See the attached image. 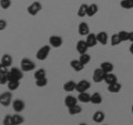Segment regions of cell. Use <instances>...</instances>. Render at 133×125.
Wrapping results in <instances>:
<instances>
[{"mask_svg":"<svg viewBox=\"0 0 133 125\" xmlns=\"http://www.w3.org/2000/svg\"><path fill=\"white\" fill-rule=\"evenodd\" d=\"M79 125H87L85 123H81V124H79Z\"/></svg>","mask_w":133,"mask_h":125,"instance_id":"obj_41","label":"cell"},{"mask_svg":"<svg viewBox=\"0 0 133 125\" xmlns=\"http://www.w3.org/2000/svg\"><path fill=\"white\" fill-rule=\"evenodd\" d=\"M118 34L120 37V39H121V41H128L129 38H130V32H127V31H120Z\"/></svg>","mask_w":133,"mask_h":125,"instance_id":"obj_34","label":"cell"},{"mask_svg":"<svg viewBox=\"0 0 133 125\" xmlns=\"http://www.w3.org/2000/svg\"><path fill=\"white\" fill-rule=\"evenodd\" d=\"M24 106H26V104L22 100H15L14 102H12V107H14V110L17 112V113H20V112H22L24 110Z\"/></svg>","mask_w":133,"mask_h":125,"instance_id":"obj_10","label":"cell"},{"mask_svg":"<svg viewBox=\"0 0 133 125\" xmlns=\"http://www.w3.org/2000/svg\"><path fill=\"white\" fill-rule=\"evenodd\" d=\"M19 85H20L19 81H9L8 82V89L10 91H16L19 87Z\"/></svg>","mask_w":133,"mask_h":125,"instance_id":"obj_30","label":"cell"},{"mask_svg":"<svg viewBox=\"0 0 133 125\" xmlns=\"http://www.w3.org/2000/svg\"><path fill=\"white\" fill-rule=\"evenodd\" d=\"M8 73H9V71L7 70V68H2L1 66V70H0V84L1 85H3V84H6V83L9 82Z\"/></svg>","mask_w":133,"mask_h":125,"instance_id":"obj_11","label":"cell"},{"mask_svg":"<svg viewBox=\"0 0 133 125\" xmlns=\"http://www.w3.org/2000/svg\"><path fill=\"white\" fill-rule=\"evenodd\" d=\"M98 6L95 5V3H92V5H90L88 7V11H87V16L88 17H93L95 13L98 12Z\"/></svg>","mask_w":133,"mask_h":125,"instance_id":"obj_24","label":"cell"},{"mask_svg":"<svg viewBox=\"0 0 133 125\" xmlns=\"http://www.w3.org/2000/svg\"><path fill=\"white\" fill-rule=\"evenodd\" d=\"M104 82L107 83L108 85L113 84V83L118 82V78H116L115 74H113L112 72H111V73H107V75H105V78H104Z\"/></svg>","mask_w":133,"mask_h":125,"instance_id":"obj_19","label":"cell"},{"mask_svg":"<svg viewBox=\"0 0 133 125\" xmlns=\"http://www.w3.org/2000/svg\"><path fill=\"white\" fill-rule=\"evenodd\" d=\"M121 42H122V41H121V39H120V37H119L118 33L112 34V37H111V44L112 45H118L119 43H121Z\"/></svg>","mask_w":133,"mask_h":125,"instance_id":"obj_31","label":"cell"},{"mask_svg":"<svg viewBox=\"0 0 133 125\" xmlns=\"http://www.w3.org/2000/svg\"><path fill=\"white\" fill-rule=\"evenodd\" d=\"M81 61V63H83V64H88L89 62H90V60H91V57L89 55V54H87V53H84V54H81L80 55V59H79Z\"/></svg>","mask_w":133,"mask_h":125,"instance_id":"obj_33","label":"cell"},{"mask_svg":"<svg viewBox=\"0 0 133 125\" xmlns=\"http://www.w3.org/2000/svg\"><path fill=\"white\" fill-rule=\"evenodd\" d=\"M78 30H79V34L80 36H88L90 33V28L87 22H81L79 24Z\"/></svg>","mask_w":133,"mask_h":125,"instance_id":"obj_12","label":"cell"},{"mask_svg":"<svg viewBox=\"0 0 133 125\" xmlns=\"http://www.w3.org/2000/svg\"><path fill=\"white\" fill-rule=\"evenodd\" d=\"M88 49H89V45H88V43H87V41H84V40L78 41V43H77V51L80 53V54H84V53H87Z\"/></svg>","mask_w":133,"mask_h":125,"instance_id":"obj_9","label":"cell"},{"mask_svg":"<svg viewBox=\"0 0 133 125\" xmlns=\"http://www.w3.org/2000/svg\"><path fill=\"white\" fill-rule=\"evenodd\" d=\"M90 82L87 81V80H81L79 83H77V89L76 91H78L79 93H82V92H87V90L90 89Z\"/></svg>","mask_w":133,"mask_h":125,"instance_id":"obj_7","label":"cell"},{"mask_svg":"<svg viewBox=\"0 0 133 125\" xmlns=\"http://www.w3.org/2000/svg\"><path fill=\"white\" fill-rule=\"evenodd\" d=\"M100 68H101V69L104 71V72H107V73H111L112 71H113L114 66H113V64H112L111 62L105 61V62H102L101 65H100Z\"/></svg>","mask_w":133,"mask_h":125,"instance_id":"obj_21","label":"cell"},{"mask_svg":"<svg viewBox=\"0 0 133 125\" xmlns=\"http://www.w3.org/2000/svg\"><path fill=\"white\" fill-rule=\"evenodd\" d=\"M8 77H9V81H20L23 78L22 70L19 68H12L9 70Z\"/></svg>","mask_w":133,"mask_h":125,"instance_id":"obj_1","label":"cell"},{"mask_svg":"<svg viewBox=\"0 0 133 125\" xmlns=\"http://www.w3.org/2000/svg\"><path fill=\"white\" fill-rule=\"evenodd\" d=\"M121 87L122 86L119 82H115L113 84L108 85V90H109V92H111V93H119L120 91H121Z\"/></svg>","mask_w":133,"mask_h":125,"instance_id":"obj_22","label":"cell"},{"mask_svg":"<svg viewBox=\"0 0 133 125\" xmlns=\"http://www.w3.org/2000/svg\"><path fill=\"white\" fill-rule=\"evenodd\" d=\"M77 102H78V98H74L72 95H68V96H65V99H64V104L68 109L73 105H77Z\"/></svg>","mask_w":133,"mask_h":125,"instance_id":"obj_15","label":"cell"},{"mask_svg":"<svg viewBox=\"0 0 133 125\" xmlns=\"http://www.w3.org/2000/svg\"><path fill=\"white\" fill-rule=\"evenodd\" d=\"M20 66H21V70L23 72H28V71H32L36 68V64L30 60V59H22L20 62Z\"/></svg>","mask_w":133,"mask_h":125,"instance_id":"obj_2","label":"cell"},{"mask_svg":"<svg viewBox=\"0 0 133 125\" xmlns=\"http://www.w3.org/2000/svg\"><path fill=\"white\" fill-rule=\"evenodd\" d=\"M82 112V107L80 105H73L71 107H69V114L70 115H77V114H80Z\"/></svg>","mask_w":133,"mask_h":125,"instance_id":"obj_26","label":"cell"},{"mask_svg":"<svg viewBox=\"0 0 133 125\" xmlns=\"http://www.w3.org/2000/svg\"><path fill=\"white\" fill-rule=\"evenodd\" d=\"M43 78H47V73H45L44 69H39V70H37L35 72V79H36V80L43 79Z\"/></svg>","mask_w":133,"mask_h":125,"instance_id":"obj_28","label":"cell"},{"mask_svg":"<svg viewBox=\"0 0 133 125\" xmlns=\"http://www.w3.org/2000/svg\"><path fill=\"white\" fill-rule=\"evenodd\" d=\"M130 52L132 53V54H133V43L130 45Z\"/></svg>","mask_w":133,"mask_h":125,"instance_id":"obj_40","label":"cell"},{"mask_svg":"<svg viewBox=\"0 0 133 125\" xmlns=\"http://www.w3.org/2000/svg\"><path fill=\"white\" fill-rule=\"evenodd\" d=\"M6 27H7V22L3 19H1V20H0V30H3V29H6Z\"/></svg>","mask_w":133,"mask_h":125,"instance_id":"obj_38","label":"cell"},{"mask_svg":"<svg viewBox=\"0 0 133 125\" xmlns=\"http://www.w3.org/2000/svg\"><path fill=\"white\" fill-rule=\"evenodd\" d=\"M50 53V47L49 45H43L42 48H40L37 52V59L40 60V61H43L48 58Z\"/></svg>","mask_w":133,"mask_h":125,"instance_id":"obj_4","label":"cell"},{"mask_svg":"<svg viewBox=\"0 0 133 125\" xmlns=\"http://www.w3.org/2000/svg\"><path fill=\"white\" fill-rule=\"evenodd\" d=\"M120 5H121V7L124 8V9H132L133 0H122V1L120 2Z\"/></svg>","mask_w":133,"mask_h":125,"instance_id":"obj_29","label":"cell"},{"mask_svg":"<svg viewBox=\"0 0 133 125\" xmlns=\"http://www.w3.org/2000/svg\"><path fill=\"white\" fill-rule=\"evenodd\" d=\"M88 5L85 3H82V5L79 7V10H78V16L79 17H84L87 16V11H88Z\"/></svg>","mask_w":133,"mask_h":125,"instance_id":"obj_27","label":"cell"},{"mask_svg":"<svg viewBox=\"0 0 133 125\" xmlns=\"http://www.w3.org/2000/svg\"><path fill=\"white\" fill-rule=\"evenodd\" d=\"M129 40L133 43V32H130V38H129Z\"/></svg>","mask_w":133,"mask_h":125,"instance_id":"obj_39","label":"cell"},{"mask_svg":"<svg viewBox=\"0 0 133 125\" xmlns=\"http://www.w3.org/2000/svg\"><path fill=\"white\" fill-rule=\"evenodd\" d=\"M104 119H105V115L101 111H97L92 116V120L95 123H102L103 121H104Z\"/></svg>","mask_w":133,"mask_h":125,"instance_id":"obj_18","label":"cell"},{"mask_svg":"<svg viewBox=\"0 0 133 125\" xmlns=\"http://www.w3.org/2000/svg\"><path fill=\"white\" fill-rule=\"evenodd\" d=\"M48 84V80H47V78H43V79H39V80H37L36 81V85L38 86V87H43Z\"/></svg>","mask_w":133,"mask_h":125,"instance_id":"obj_36","label":"cell"},{"mask_svg":"<svg viewBox=\"0 0 133 125\" xmlns=\"http://www.w3.org/2000/svg\"><path fill=\"white\" fill-rule=\"evenodd\" d=\"M97 39H98V42L101 43L102 45H105L109 41V37H108V33L104 31H101L97 34Z\"/></svg>","mask_w":133,"mask_h":125,"instance_id":"obj_14","label":"cell"},{"mask_svg":"<svg viewBox=\"0 0 133 125\" xmlns=\"http://www.w3.org/2000/svg\"><path fill=\"white\" fill-rule=\"evenodd\" d=\"M107 75V72H104L101 68H98V69H95L93 71V81L95 83H99V82H102V81H104V78Z\"/></svg>","mask_w":133,"mask_h":125,"instance_id":"obj_3","label":"cell"},{"mask_svg":"<svg viewBox=\"0 0 133 125\" xmlns=\"http://www.w3.org/2000/svg\"><path fill=\"white\" fill-rule=\"evenodd\" d=\"M78 100L82 103H89L91 102V95L88 94L87 92H82V93H79L78 95Z\"/></svg>","mask_w":133,"mask_h":125,"instance_id":"obj_23","label":"cell"},{"mask_svg":"<svg viewBox=\"0 0 133 125\" xmlns=\"http://www.w3.org/2000/svg\"><path fill=\"white\" fill-rule=\"evenodd\" d=\"M49 42H50V45H52L53 48H59L63 43V40L59 36H51L49 39Z\"/></svg>","mask_w":133,"mask_h":125,"instance_id":"obj_8","label":"cell"},{"mask_svg":"<svg viewBox=\"0 0 133 125\" xmlns=\"http://www.w3.org/2000/svg\"><path fill=\"white\" fill-rule=\"evenodd\" d=\"M0 6H1L2 9H8L11 6V1L10 0H1L0 1Z\"/></svg>","mask_w":133,"mask_h":125,"instance_id":"obj_37","label":"cell"},{"mask_svg":"<svg viewBox=\"0 0 133 125\" xmlns=\"http://www.w3.org/2000/svg\"><path fill=\"white\" fill-rule=\"evenodd\" d=\"M70 65H71V68L77 71V72H79V71H82V69L84 68V64L81 63L80 60H72L71 62H70Z\"/></svg>","mask_w":133,"mask_h":125,"instance_id":"obj_17","label":"cell"},{"mask_svg":"<svg viewBox=\"0 0 133 125\" xmlns=\"http://www.w3.org/2000/svg\"><path fill=\"white\" fill-rule=\"evenodd\" d=\"M2 124L3 125H15L14 123V117H12L11 115H7L5 119L2 121Z\"/></svg>","mask_w":133,"mask_h":125,"instance_id":"obj_35","label":"cell"},{"mask_svg":"<svg viewBox=\"0 0 133 125\" xmlns=\"http://www.w3.org/2000/svg\"><path fill=\"white\" fill-rule=\"evenodd\" d=\"M87 43H88L89 48H93L94 45H97L98 43V39H97V34H94V33H89L88 36H87Z\"/></svg>","mask_w":133,"mask_h":125,"instance_id":"obj_13","label":"cell"},{"mask_svg":"<svg viewBox=\"0 0 133 125\" xmlns=\"http://www.w3.org/2000/svg\"><path fill=\"white\" fill-rule=\"evenodd\" d=\"M11 101H12L11 92H5V93H2L1 95H0V103H1L2 106H5V107L9 106Z\"/></svg>","mask_w":133,"mask_h":125,"instance_id":"obj_5","label":"cell"},{"mask_svg":"<svg viewBox=\"0 0 133 125\" xmlns=\"http://www.w3.org/2000/svg\"><path fill=\"white\" fill-rule=\"evenodd\" d=\"M41 9H42L41 3L38 2V1H35V2H32L31 5L28 7V13L31 15V16H36V15H38V12Z\"/></svg>","mask_w":133,"mask_h":125,"instance_id":"obj_6","label":"cell"},{"mask_svg":"<svg viewBox=\"0 0 133 125\" xmlns=\"http://www.w3.org/2000/svg\"><path fill=\"white\" fill-rule=\"evenodd\" d=\"M14 123H15V125H20V124H22L23 122H24V119L22 117L20 114H15L14 116Z\"/></svg>","mask_w":133,"mask_h":125,"instance_id":"obj_32","label":"cell"},{"mask_svg":"<svg viewBox=\"0 0 133 125\" xmlns=\"http://www.w3.org/2000/svg\"><path fill=\"white\" fill-rule=\"evenodd\" d=\"M12 63V58L10 54H3L1 58V66L2 68H8Z\"/></svg>","mask_w":133,"mask_h":125,"instance_id":"obj_16","label":"cell"},{"mask_svg":"<svg viewBox=\"0 0 133 125\" xmlns=\"http://www.w3.org/2000/svg\"><path fill=\"white\" fill-rule=\"evenodd\" d=\"M131 111H132V113H133V105H132V107H131Z\"/></svg>","mask_w":133,"mask_h":125,"instance_id":"obj_42","label":"cell"},{"mask_svg":"<svg viewBox=\"0 0 133 125\" xmlns=\"http://www.w3.org/2000/svg\"><path fill=\"white\" fill-rule=\"evenodd\" d=\"M76 89H77V84L74 81H68L63 84V90L65 92H72V91H74Z\"/></svg>","mask_w":133,"mask_h":125,"instance_id":"obj_20","label":"cell"},{"mask_svg":"<svg viewBox=\"0 0 133 125\" xmlns=\"http://www.w3.org/2000/svg\"><path fill=\"white\" fill-rule=\"evenodd\" d=\"M91 103H93V104H101L102 103V96H101V94L98 93V92L93 93L92 95H91Z\"/></svg>","mask_w":133,"mask_h":125,"instance_id":"obj_25","label":"cell"}]
</instances>
